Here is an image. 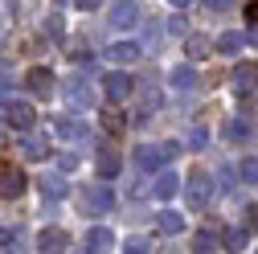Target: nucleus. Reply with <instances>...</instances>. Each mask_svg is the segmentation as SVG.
<instances>
[{
  "mask_svg": "<svg viewBox=\"0 0 258 254\" xmlns=\"http://www.w3.org/2000/svg\"><path fill=\"white\" fill-rule=\"evenodd\" d=\"M168 5H172V9H184V5H192V0H168Z\"/></svg>",
  "mask_w": 258,
  "mask_h": 254,
  "instance_id": "nucleus-39",
  "label": "nucleus"
},
{
  "mask_svg": "<svg viewBox=\"0 0 258 254\" xmlns=\"http://www.w3.org/2000/svg\"><path fill=\"white\" fill-rule=\"evenodd\" d=\"M111 25L115 29H136L140 25V0H115L111 5Z\"/></svg>",
  "mask_w": 258,
  "mask_h": 254,
  "instance_id": "nucleus-6",
  "label": "nucleus"
},
{
  "mask_svg": "<svg viewBox=\"0 0 258 254\" xmlns=\"http://www.w3.org/2000/svg\"><path fill=\"white\" fill-rule=\"evenodd\" d=\"M168 82H172L176 90H192V86H197V70H192V66H176Z\"/></svg>",
  "mask_w": 258,
  "mask_h": 254,
  "instance_id": "nucleus-22",
  "label": "nucleus"
},
{
  "mask_svg": "<svg viewBox=\"0 0 258 254\" xmlns=\"http://www.w3.org/2000/svg\"><path fill=\"white\" fill-rule=\"evenodd\" d=\"M225 140L230 144H246L250 140V119H230L225 123Z\"/></svg>",
  "mask_w": 258,
  "mask_h": 254,
  "instance_id": "nucleus-20",
  "label": "nucleus"
},
{
  "mask_svg": "<svg viewBox=\"0 0 258 254\" xmlns=\"http://www.w3.org/2000/svg\"><path fill=\"white\" fill-rule=\"evenodd\" d=\"M246 230H258V205L246 209Z\"/></svg>",
  "mask_w": 258,
  "mask_h": 254,
  "instance_id": "nucleus-34",
  "label": "nucleus"
},
{
  "mask_svg": "<svg viewBox=\"0 0 258 254\" xmlns=\"http://www.w3.org/2000/svg\"><path fill=\"white\" fill-rule=\"evenodd\" d=\"M234 172H238V180H246V184H258V156H246V160H242Z\"/></svg>",
  "mask_w": 258,
  "mask_h": 254,
  "instance_id": "nucleus-25",
  "label": "nucleus"
},
{
  "mask_svg": "<svg viewBox=\"0 0 258 254\" xmlns=\"http://www.w3.org/2000/svg\"><path fill=\"white\" fill-rule=\"evenodd\" d=\"M119 168H123V160H119V152L107 144V148H99V176L103 180H115L119 176Z\"/></svg>",
  "mask_w": 258,
  "mask_h": 254,
  "instance_id": "nucleus-13",
  "label": "nucleus"
},
{
  "mask_svg": "<svg viewBox=\"0 0 258 254\" xmlns=\"http://www.w3.org/2000/svg\"><path fill=\"white\" fill-rule=\"evenodd\" d=\"M74 5H78L82 13H90V9H99V5H103V0H74Z\"/></svg>",
  "mask_w": 258,
  "mask_h": 254,
  "instance_id": "nucleus-37",
  "label": "nucleus"
},
{
  "mask_svg": "<svg viewBox=\"0 0 258 254\" xmlns=\"http://www.w3.org/2000/svg\"><path fill=\"white\" fill-rule=\"evenodd\" d=\"M176 188H180V176H176V172H160V176H156V184H152V197L172 201V197H176Z\"/></svg>",
  "mask_w": 258,
  "mask_h": 254,
  "instance_id": "nucleus-14",
  "label": "nucleus"
},
{
  "mask_svg": "<svg viewBox=\"0 0 258 254\" xmlns=\"http://www.w3.org/2000/svg\"><path fill=\"white\" fill-rule=\"evenodd\" d=\"M188 148L192 152H205L209 148V132H205V127H192V132H188Z\"/></svg>",
  "mask_w": 258,
  "mask_h": 254,
  "instance_id": "nucleus-29",
  "label": "nucleus"
},
{
  "mask_svg": "<svg viewBox=\"0 0 258 254\" xmlns=\"http://www.w3.org/2000/svg\"><path fill=\"white\" fill-rule=\"evenodd\" d=\"M66 193H70V184L61 180V176H45V180H41V197H45V201H61Z\"/></svg>",
  "mask_w": 258,
  "mask_h": 254,
  "instance_id": "nucleus-18",
  "label": "nucleus"
},
{
  "mask_svg": "<svg viewBox=\"0 0 258 254\" xmlns=\"http://www.w3.org/2000/svg\"><path fill=\"white\" fill-rule=\"evenodd\" d=\"M78 205H82V213H90V217H103V213H111L115 209V193H111V184H86L82 193H78Z\"/></svg>",
  "mask_w": 258,
  "mask_h": 254,
  "instance_id": "nucleus-1",
  "label": "nucleus"
},
{
  "mask_svg": "<svg viewBox=\"0 0 258 254\" xmlns=\"http://www.w3.org/2000/svg\"><path fill=\"white\" fill-rule=\"evenodd\" d=\"M17 242H21V230H17V226H13V230H9V226L0 230V246H5V250H17Z\"/></svg>",
  "mask_w": 258,
  "mask_h": 254,
  "instance_id": "nucleus-31",
  "label": "nucleus"
},
{
  "mask_svg": "<svg viewBox=\"0 0 258 254\" xmlns=\"http://www.w3.org/2000/svg\"><path fill=\"white\" fill-rule=\"evenodd\" d=\"M246 13H250V21L258 25V0H250V9H246Z\"/></svg>",
  "mask_w": 258,
  "mask_h": 254,
  "instance_id": "nucleus-38",
  "label": "nucleus"
},
{
  "mask_svg": "<svg viewBox=\"0 0 258 254\" xmlns=\"http://www.w3.org/2000/svg\"><path fill=\"white\" fill-rule=\"evenodd\" d=\"M66 103H70V107H78V111H90V107H94V90H90V82L74 78V82L66 86Z\"/></svg>",
  "mask_w": 258,
  "mask_h": 254,
  "instance_id": "nucleus-10",
  "label": "nucleus"
},
{
  "mask_svg": "<svg viewBox=\"0 0 258 254\" xmlns=\"http://www.w3.org/2000/svg\"><path fill=\"white\" fill-rule=\"evenodd\" d=\"M25 90L33 94V99H45V94L53 90V74H49L45 66H33V70L25 74Z\"/></svg>",
  "mask_w": 258,
  "mask_h": 254,
  "instance_id": "nucleus-8",
  "label": "nucleus"
},
{
  "mask_svg": "<svg viewBox=\"0 0 258 254\" xmlns=\"http://www.w3.org/2000/svg\"><path fill=\"white\" fill-rule=\"evenodd\" d=\"M0 45H5V25H0Z\"/></svg>",
  "mask_w": 258,
  "mask_h": 254,
  "instance_id": "nucleus-40",
  "label": "nucleus"
},
{
  "mask_svg": "<svg viewBox=\"0 0 258 254\" xmlns=\"http://www.w3.org/2000/svg\"><path fill=\"white\" fill-rule=\"evenodd\" d=\"M66 246H70V234H66V230H57V226L41 230V238H37V250H45V254H61Z\"/></svg>",
  "mask_w": 258,
  "mask_h": 254,
  "instance_id": "nucleus-12",
  "label": "nucleus"
},
{
  "mask_svg": "<svg viewBox=\"0 0 258 254\" xmlns=\"http://www.w3.org/2000/svg\"><path fill=\"white\" fill-rule=\"evenodd\" d=\"M103 127H107L111 136H123V132H127V119H123L119 111H107V115H103Z\"/></svg>",
  "mask_w": 258,
  "mask_h": 254,
  "instance_id": "nucleus-28",
  "label": "nucleus"
},
{
  "mask_svg": "<svg viewBox=\"0 0 258 254\" xmlns=\"http://www.w3.org/2000/svg\"><path fill=\"white\" fill-rule=\"evenodd\" d=\"M5 74H9V66H0V78H5Z\"/></svg>",
  "mask_w": 258,
  "mask_h": 254,
  "instance_id": "nucleus-41",
  "label": "nucleus"
},
{
  "mask_svg": "<svg viewBox=\"0 0 258 254\" xmlns=\"http://www.w3.org/2000/svg\"><path fill=\"white\" fill-rule=\"evenodd\" d=\"M156 226H160V234H180L184 230V213H176V209H164L156 217Z\"/></svg>",
  "mask_w": 258,
  "mask_h": 254,
  "instance_id": "nucleus-17",
  "label": "nucleus"
},
{
  "mask_svg": "<svg viewBox=\"0 0 258 254\" xmlns=\"http://www.w3.org/2000/svg\"><path fill=\"white\" fill-rule=\"evenodd\" d=\"M209 37H201V33H188V41H184V53L192 57V61H197V57H209Z\"/></svg>",
  "mask_w": 258,
  "mask_h": 254,
  "instance_id": "nucleus-21",
  "label": "nucleus"
},
{
  "mask_svg": "<svg viewBox=\"0 0 258 254\" xmlns=\"http://www.w3.org/2000/svg\"><path fill=\"white\" fill-rule=\"evenodd\" d=\"M168 33H188V25H184V17H180V13L168 21Z\"/></svg>",
  "mask_w": 258,
  "mask_h": 254,
  "instance_id": "nucleus-33",
  "label": "nucleus"
},
{
  "mask_svg": "<svg viewBox=\"0 0 258 254\" xmlns=\"http://www.w3.org/2000/svg\"><path fill=\"white\" fill-rule=\"evenodd\" d=\"M21 152H25V160H45V156H49V148H45L41 140H25Z\"/></svg>",
  "mask_w": 258,
  "mask_h": 254,
  "instance_id": "nucleus-27",
  "label": "nucleus"
},
{
  "mask_svg": "<svg viewBox=\"0 0 258 254\" xmlns=\"http://www.w3.org/2000/svg\"><path fill=\"white\" fill-rule=\"evenodd\" d=\"M192 250H197V254H209V250H221V238H217L213 230H201L197 238H192Z\"/></svg>",
  "mask_w": 258,
  "mask_h": 254,
  "instance_id": "nucleus-24",
  "label": "nucleus"
},
{
  "mask_svg": "<svg viewBox=\"0 0 258 254\" xmlns=\"http://www.w3.org/2000/svg\"><path fill=\"white\" fill-rule=\"evenodd\" d=\"M49 37H61V17H49Z\"/></svg>",
  "mask_w": 258,
  "mask_h": 254,
  "instance_id": "nucleus-36",
  "label": "nucleus"
},
{
  "mask_svg": "<svg viewBox=\"0 0 258 254\" xmlns=\"http://www.w3.org/2000/svg\"><path fill=\"white\" fill-rule=\"evenodd\" d=\"M180 184H184V201H188V209H205V205L213 201V193H217V184H213L209 172H192V176L180 180Z\"/></svg>",
  "mask_w": 258,
  "mask_h": 254,
  "instance_id": "nucleus-2",
  "label": "nucleus"
},
{
  "mask_svg": "<svg viewBox=\"0 0 258 254\" xmlns=\"http://www.w3.org/2000/svg\"><path fill=\"white\" fill-rule=\"evenodd\" d=\"M246 49V37L238 33V29H230V33L217 37V53H242Z\"/></svg>",
  "mask_w": 258,
  "mask_h": 254,
  "instance_id": "nucleus-19",
  "label": "nucleus"
},
{
  "mask_svg": "<svg viewBox=\"0 0 258 254\" xmlns=\"http://www.w3.org/2000/svg\"><path fill=\"white\" fill-rule=\"evenodd\" d=\"M246 246H250V230H246V226H238V230H225L221 250H234V254H242Z\"/></svg>",
  "mask_w": 258,
  "mask_h": 254,
  "instance_id": "nucleus-16",
  "label": "nucleus"
},
{
  "mask_svg": "<svg viewBox=\"0 0 258 254\" xmlns=\"http://www.w3.org/2000/svg\"><path fill=\"white\" fill-rule=\"evenodd\" d=\"M115 246V234L107 230V226H94V230H86V238H82V250L86 254H103V250H111Z\"/></svg>",
  "mask_w": 258,
  "mask_h": 254,
  "instance_id": "nucleus-11",
  "label": "nucleus"
},
{
  "mask_svg": "<svg viewBox=\"0 0 258 254\" xmlns=\"http://www.w3.org/2000/svg\"><path fill=\"white\" fill-rule=\"evenodd\" d=\"M103 90H107V99H111V103H119V99H127V94L136 90V78H132V74H123V70H111V74L103 78Z\"/></svg>",
  "mask_w": 258,
  "mask_h": 254,
  "instance_id": "nucleus-7",
  "label": "nucleus"
},
{
  "mask_svg": "<svg viewBox=\"0 0 258 254\" xmlns=\"http://www.w3.org/2000/svg\"><path fill=\"white\" fill-rule=\"evenodd\" d=\"M57 132L66 136V140H86V136H90L82 119H57Z\"/></svg>",
  "mask_w": 258,
  "mask_h": 254,
  "instance_id": "nucleus-23",
  "label": "nucleus"
},
{
  "mask_svg": "<svg viewBox=\"0 0 258 254\" xmlns=\"http://www.w3.org/2000/svg\"><path fill=\"white\" fill-rule=\"evenodd\" d=\"M230 82H234L238 94H254V90H258V61H242Z\"/></svg>",
  "mask_w": 258,
  "mask_h": 254,
  "instance_id": "nucleus-9",
  "label": "nucleus"
},
{
  "mask_svg": "<svg viewBox=\"0 0 258 254\" xmlns=\"http://www.w3.org/2000/svg\"><path fill=\"white\" fill-rule=\"evenodd\" d=\"M107 57L119 61V66H127V61H136V57H140V45H136V41H115V45L107 49Z\"/></svg>",
  "mask_w": 258,
  "mask_h": 254,
  "instance_id": "nucleus-15",
  "label": "nucleus"
},
{
  "mask_svg": "<svg viewBox=\"0 0 258 254\" xmlns=\"http://www.w3.org/2000/svg\"><path fill=\"white\" fill-rule=\"evenodd\" d=\"M5 119L17 127V132H29V127L37 123V111L29 107V103H21V99H9V103H5Z\"/></svg>",
  "mask_w": 258,
  "mask_h": 254,
  "instance_id": "nucleus-5",
  "label": "nucleus"
},
{
  "mask_svg": "<svg viewBox=\"0 0 258 254\" xmlns=\"http://www.w3.org/2000/svg\"><path fill=\"white\" fill-rule=\"evenodd\" d=\"M234 0H205V9H213V13H221V9H230Z\"/></svg>",
  "mask_w": 258,
  "mask_h": 254,
  "instance_id": "nucleus-35",
  "label": "nucleus"
},
{
  "mask_svg": "<svg viewBox=\"0 0 258 254\" xmlns=\"http://www.w3.org/2000/svg\"><path fill=\"white\" fill-rule=\"evenodd\" d=\"M172 156H176V144H148V148H136V164L140 172H160Z\"/></svg>",
  "mask_w": 258,
  "mask_h": 254,
  "instance_id": "nucleus-3",
  "label": "nucleus"
},
{
  "mask_svg": "<svg viewBox=\"0 0 258 254\" xmlns=\"http://www.w3.org/2000/svg\"><path fill=\"white\" fill-rule=\"evenodd\" d=\"M25 184H29V176H25V172H21L17 164L0 160V197H5V201L21 197V193H25Z\"/></svg>",
  "mask_w": 258,
  "mask_h": 254,
  "instance_id": "nucleus-4",
  "label": "nucleus"
},
{
  "mask_svg": "<svg viewBox=\"0 0 258 254\" xmlns=\"http://www.w3.org/2000/svg\"><path fill=\"white\" fill-rule=\"evenodd\" d=\"M160 111V90L156 86H144V107H140V119H148V115H156Z\"/></svg>",
  "mask_w": 258,
  "mask_h": 254,
  "instance_id": "nucleus-26",
  "label": "nucleus"
},
{
  "mask_svg": "<svg viewBox=\"0 0 258 254\" xmlns=\"http://www.w3.org/2000/svg\"><path fill=\"white\" fill-rule=\"evenodd\" d=\"M123 250H127V254H148L152 246H148V238H140V234H136V238H127V242H123Z\"/></svg>",
  "mask_w": 258,
  "mask_h": 254,
  "instance_id": "nucleus-30",
  "label": "nucleus"
},
{
  "mask_svg": "<svg viewBox=\"0 0 258 254\" xmlns=\"http://www.w3.org/2000/svg\"><path fill=\"white\" fill-rule=\"evenodd\" d=\"M57 164H61V172H74V168H78V152H61Z\"/></svg>",
  "mask_w": 258,
  "mask_h": 254,
  "instance_id": "nucleus-32",
  "label": "nucleus"
}]
</instances>
